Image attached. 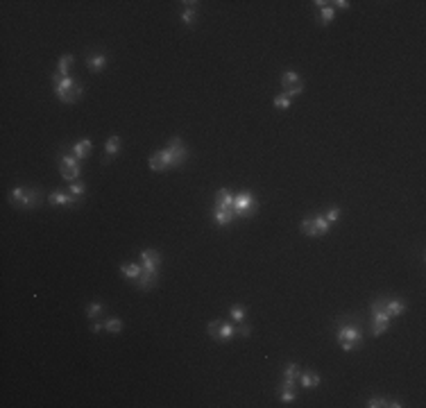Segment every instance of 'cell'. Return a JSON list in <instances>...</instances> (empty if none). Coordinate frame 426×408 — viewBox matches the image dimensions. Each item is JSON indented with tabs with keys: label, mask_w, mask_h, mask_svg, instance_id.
<instances>
[{
	"label": "cell",
	"mask_w": 426,
	"mask_h": 408,
	"mask_svg": "<svg viewBox=\"0 0 426 408\" xmlns=\"http://www.w3.org/2000/svg\"><path fill=\"white\" fill-rule=\"evenodd\" d=\"M213 209H231L234 211V193L229 188H220L216 193V206Z\"/></svg>",
	"instance_id": "15"
},
{
	"label": "cell",
	"mask_w": 426,
	"mask_h": 408,
	"mask_svg": "<svg viewBox=\"0 0 426 408\" xmlns=\"http://www.w3.org/2000/svg\"><path fill=\"white\" fill-rule=\"evenodd\" d=\"M68 193H71L73 198L79 200L86 193V184H84V182H79V179H75V182H71V184H68Z\"/></svg>",
	"instance_id": "26"
},
{
	"label": "cell",
	"mask_w": 426,
	"mask_h": 408,
	"mask_svg": "<svg viewBox=\"0 0 426 408\" xmlns=\"http://www.w3.org/2000/svg\"><path fill=\"white\" fill-rule=\"evenodd\" d=\"M383 309H386V313L390 317H399V315H404V311H406V302L404 299H388L386 297V304H383Z\"/></svg>",
	"instance_id": "16"
},
{
	"label": "cell",
	"mask_w": 426,
	"mask_h": 408,
	"mask_svg": "<svg viewBox=\"0 0 426 408\" xmlns=\"http://www.w3.org/2000/svg\"><path fill=\"white\" fill-rule=\"evenodd\" d=\"M290 105H293V100L286 95V93H279L275 98V107L277 109H290Z\"/></svg>",
	"instance_id": "31"
},
{
	"label": "cell",
	"mask_w": 426,
	"mask_h": 408,
	"mask_svg": "<svg viewBox=\"0 0 426 408\" xmlns=\"http://www.w3.org/2000/svg\"><path fill=\"white\" fill-rule=\"evenodd\" d=\"M107 64H109V57H107L105 53H93L86 57V66L91 68L93 73H100V71H105Z\"/></svg>",
	"instance_id": "14"
},
{
	"label": "cell",
	"mask_w": 426,
	"mask_h": 408,
	"mask_svg": "<svg viewBox=\"0 0 426 408\" xmlns=\"http://www.w3.org/2000/svg\"><path fill=\"white\" fill-rule=\"evenodd\" d=\"M299 231H302V234H306V236H311V238L320 236V234H317V229H315L313 218H304L302 223H299Z\"/></svg>",
	"instance_id": "24"
},
{
	"label": "cell",
	"mask_w": 426,
	"mask_h": 408,
	"mask_svg": "<svg viewBox=\"0 0 426 408\" xmlns=\"http://www.w3.org/2000/svg\"><path fill=\"white\" fill-rule=\"evenodd\" d=\"M236 336H241V338H249L252 336V327H247V324H238L236 327Z\"/></svg>",
	"instance_id": "35"
},
{
	"label": "cell",
	"mask_w": 426,
	"mask_h": 408,
	"mask_svg": "<svg viewBox=\"0 0 426 408\" xmlns=\"http://www.w3.org/2000/svg\"><path fill=\"white\" fill-rule=\"evenodd\" d=\"M141 265H143V270H148V272H159V268H161V252L143 250L141 252Z\"/></svg>",
	"instance_id": "8"
},
{
	"label": "cell",
	"mask_w": 426,
	"mask_h": 408,
	"mask_svg": "<svg viewBox=\"0 0 426 408\" xmlns=\"http://www.w3.org/2000/svg\"><path fill=\"white\" fill-rule=\"evenodd\" d=\"M340 216H342V211L338 209V206H331V209H329L327 213H324V218H327V223H331V224H333L335 220H340Z\"/></svg>",
	"instance_id": "33"
},
{
	"label": "cell",
	"mask_w": 426,
	"mask_h": 408,
	"mask_svg": "<svg viewBox=\"0 0 426 408\" xmlns=\"http://www.w3.org/2000/svg\"><path fill=\"white\" fill-rule=\"evenodd\" d=\"M23 191H25V186H14L12 191H9V202H12V206H16V204H19Z\"/></svg>",
	"instance_id": "32"
},
{
	"label": "cell",
	"mask_w": 426,
	"mask_h": 408,
	"mask_svg": "<svg viewBox=\"0 0 426 408\" xmlns=\"http://www.w3.org/2000/svg\"><path fill=\"white\" fill-rule=\"evenodd\" d=\"M386 406H388V408H401L404 404L397 402V399H386Z\"/></svg>",
	"instance_id": "38"
},
{
	"label": "cell",
	"mask_w": 426,
	"mask_h": 408,
	"mask_svg": "<svg viewBox=\"0 0 426 408\" xmlns=\"http://www.w3.org/2000/svg\"><path fill=\"white\" fill-rule=\"evenodd\" d=\"M48 202H50V206H75V204H77L79 200H77V198H73L71 193L55 191V193H50Z\"/></svg>",
	"instance_id": "9"
},
{
	"label": "cell",
	"mask_w": 426,
	"mask_h": 408,
	"mask_svg": "<svg viewBox=\"0 0 426 408\" xmlns=\"http://www.w3.org/2000/svg\"><path fill=\"white\" fill-rule=\"evenodd\" d=\"M100 313H105V304L102 302H91L86 306V317L89 320H98Z\"/></svg>",
	"instance_id": "25"
},
{
	"label": "cell",
	"mask_w": 426,
	"mask_h": 408,
	"mask_svg": "<svg viewBox=\"0 0 426 408\" xmlns=\"http://www.w3.org/2000/svg\"><path fill=\"white\" fill-rule=\"evenodd\" d=\"M41 202H43V191H41L39 186H32V188H25V191H23V195H20L19 204H16V209L30 211V209H37V206H41Z\"/></svg>",
	"instance_id": "7"
},
{
	"label": "cell",
	"mask_w": 426,
	"mask_h": 408,
	"mask_svg": "<svg viewBox=\"0 0 426 408\" xmlns=\"http://www.w3.org/2000/svg\"><path fill=\"white\" fill-rule=\"evenodd\" d=\"M141 272H143V265H141V263H125V265H120V275H123L125 279H130L131 283L141 277Z\"/></svg>",
	"instance_id": "18"
},
{
	"label": "cell",
	"mask_w": 426,
	"mask_h": 408,
	"mask_svg": "<svg viewBox=\"0 0 426 408\" xmlns=\"http://www.w3.org/2000/svg\"><path fill=\"white\" fill-rule=\"evenodd\" d=\"M286 95H288L290 100L293 98H297V95H299V93H304V82H299V84H295V86H290V89H286Z\"/></svg>",
	"instance_id": "34"
},
{
	"label": "cell",
	"mask_w": 426,
	"mask_h": 408,
	"mask_svg": "<svg viewBox=\"0 0 426 408\" xmlns=\"http://www.w3.org/2000/svg\"><path fill=\"white\" fill-rule=\"evenodd\" d=\"M105 331H109V334H120V331H123V320H120V317H109V320H105Z\"/></svg>",
	"instance_id": "27"
},
{
	"label": "cell",
	"mask_w": 426,
	"mask_h": 408,
	"mask_svg": "<svg viewBox=\"0 0 426 408\" xmlns=\"http://www.w3.org/2000/svg\"><path fill=\"white\" fill-rule=\"evenodd\" d=\"M333 16H335V9H333V7H331V2L317 9V20H320L322 25H329V23L333 20Z\"/></svg>",
	"instance_id": "21"
},
{
	"label": "cell",
	"mask_w": 426,
	"mask_h": 408,
	"mask_svg": "<svg viewBox=\"0 0 426 408\" xmlns=\"http://www.w3.org/2000/svg\"><path fill=\"white\" fill-rule=\"evenodd\" d=\"M302 82V77L297 75L295 71H283V75H281V86H283V91L286 89H290V86H295V84H299Z\"/></svg>",
	"instance_id": "23"
},
{
	"label": "cell",
	"mask_w": 426,
	"mask_h": 408,
	"mask_svg": "<svg viewBox=\"0 0 426 408\" xmlns=\"http://www.w3.org/2000/svg\"><path fill=\"white\" fill-rule=\"evenodd\" d=\"M367 406L370 408H383L386 406V399H383V397H372V399L367 402Z\"/></svg>",
	"instance_id": "36"
},
{
	"label": "cell",
	"mask_w": 426,
	"mask_h": 408,
	"mask_svg": "<svg viewBox=\"0 0 426 408\" xmlns=\"http://www.w3.org/2000/svg\"><path fill=\"white\" fill-rule=\"evenodd\" d=\"M299 372H302V370H299L297 363H286V368H283V381H281L283 388H295Z\"/></svg>",
	"instance_id": "11"
},
{
	"label": "cell",
	"mask_w": 426,
	"mask_h": 408,
	"mask_svg": "<svg viewBox=\"0 0 426 408\" xmlns=\"http://www.w3.org/2000/svg\"><path fill=\"white\" fill-rule=\"evenodd\" d=\"M120 148H123V138L120 136H109L107 138V145H105V152H107V161L111 157H116L120 152Z\"/></svg>",
	"instance_id": "19"
},
{
	"label": "cell",
	"mask_w": 426,
	"mask_h": 408,
	"mask_svg": "<svg viewBox=\"0 0 426 408\" xmlns=\"http://www.w3.org/2000/svg\"><path fill=\"white\" fill-rule=\"evenodd\" d=\"M91 150H93V143L89 141V138H82V141H77V143L71 148V152L79 159V161H84V159L91 154Z\"/></svg>",
	"instance_id": "17"
},
{
	"label": "cell",
	"mask_w": 426,
	"mask_h": 408,
	"mask_svg": "<svg viewBox=\"0 0 426 408\" xmlns=\"http://www.w3.org/2000/svg\"><path fill=\"white\" fill-rule=\"evenodd\" d=\"M73 61H75V57H73V55H61L59 64H57V73H59V75H64V77H71Z\"/></svg>",
	"instance_id": "20"
},
{
	"label": "cell",
	"mask_w": 426,
	"mask_h": 408,
	"mask_svg": "<svg viewBox=\"0 0 426 408\" xmlns=\"http://www.w3.org/2000/svg\"><path fill=\"white\" fill-rule=\"evenodd\" d=\"M279 399H281L283 404H293L297 399V392H295V388H279Z\"/></svg>",
	"instance_id": "29"
},
{
	"label": "cell",
	"mask_w": 426,
	"mask_h": 408,
	"mask_svg": "<svg viewBox=\"0 0 426 408\" xmlns=\"http://www.w3.org/2000/svg\"><path fill=\"white\" fill-rule=\"evenodd\" d=\"M186 159H188V150H186L182 138L175 136V138H170L168 148L159 150L157 154H152L148 164H150V170L166 172V170H170V168H182L186 164Z\"/></svg>",
	"instance_id": "1"
},
{
	"label": "cell",
	"mask_w": 426,
	"mask_h": 408,
	"mask_svg": "<svg viewBox=\"0 0 426 408\" xmlns=\"http://www.w3.org/2000/svg\"><path fill=\"white\" fill-rule=\"evenodd\" d=\"M245 313H247V309H245L243 304H231V306H229V317H231V322L241 324V322L245 320Z\"/></svg>",
	"instance_id": "22"
},
{
	"label": "cell",
	"mask_w": 426,
	"mask_h": 408,
	"mask_svg": "<svg viewBox=\"0 0 426 408\" xmlns=\"http://www.w3.org/2000/svg\"><path fill=\"white\" fill-rule=\"evenodd\" d=\"M335 340L340 342L342 352H354L356 347L363 345V331L358 324L354 322H342L338 329H335Z\"/></svg>",
	"instance_id": "2"
},
{
	"label": "cell",
	"mask_w": 426,
	"mask_h": 408,
	"mask_svg": "<svg viewBox=\"0 0 426 408\" xmlns=\"http://www.w3.org/2000/svg\"><path fill=\"white\" fill-rule=\"evenodd\" d=\"M256 211H259V200H256V195L252 191H243L238 195H234V213H236L238 220L241 218H252Z\"/></svg>",
	"instance_id": "3"
},
{
	"label": "cell",
	"mask_w": 426,
	"mask_h": 408,
	"mask_svg": "<svg viewBox=\"0 0 426 408\" xmlns=\"http://www.w3.org/2000/svg\"><path fill=\"white\" fill-rule=\"evenodd\" d=\"M206 334H209L211 338L220 340V342H229V340H234V338H236V324L213 320V322L206 324Z\"/></svg>",
	"instance_id": "6"
},
{
	"label": "cell",
	"mask_w": 426,
	"mask_h": 408,
	"mask_svg": "<svg viewBox=\"0 0 426 408\" xmlns=\"http://www.w3.org/2000/svg\"><path fill=\"white\" fill-rule=\"evenodd\" d=\"M157 281H159V272L143 270V272H141V277L134 281V286H136L138 290H150V288H154V286H157Z\"/></svg>",
	"instance_id": "13"
},
{
	"label": "cell",
	"mask_w": 426,
	"mask_h": 408,
	"mask_svg": "<svg viewBox=\"0 0 426 408\" xmlns=\"http://www.w3.org/2000/svg\"><path fill=\"white\" fill-rule=\"evenodd\" d=\"M182 20L186 23V25H195V20H197V9H193V7H186L182 12Z\"/></svg>",
	"instance_id": "30"
},
{
	"label": "cell",
	"mask_w": 426,
	"mask_h": 408,
	"mask_svg": "<svg viewBox=\"0 0 426 408\" xmlns=\"http://www.w3.org/2000/svg\"><path fill=\"white\" fill-rule=\"evenodd\" d=\"M59 172H61V177L71 184V182L79 179V175H82V161H79L73 152L61 154V157H59Z\"/></svg>",
	"instance_id": "5"
},
{
	"label": "cell",
	"mask_w": 426,
	"mask_h": 408,
	"mask_svg": "<svg viewBox=\"0 0 426 408\" xmlns=\"http://www.w3.org/2000/svg\"><path fill=\"white\" fill-rule=\"evenodd\" d=\"M320 374L317 372H311V370H304V372H299V376H297V383L302 386L304 390H315L317 386H320Z\"/></svg>",
	"instance_id": "10"
},
{
	"label": "cell",
	"mask_w": 426,
	"mask_h": 408,
	"mask_svg": "<svg viewBox=\"0 0 426 408\" xmlns=\"http://www.w3.org/2000/svg\"><path fill=\"white\" fill-rule=\"evenodd\" d=\"M331 5H335L338 9H349V2H347V0H335V2H331Z\"/></svg>",
	"instance_id": "39"
},
{
	"label": "cell",
	"mask_w": 426,
	"mask_h": 408,
	"mask_svg": "<svg viewBox=\"0 0 426 408\" xmlns=\"http://www.w3.org/2000/svg\"><path fill=\"white\" fill-rule=\"evenodd\" d=\"M383 304H386V297H379V299L372 302V334L374 336L386 334L388 327H390V320H392V317L386 313Z\"/></svg>",
	"instance_id": "4"
},
{
	"label": "cell",
	"mask_w": 426,
	"mask_h": 408,
	"mask_svg": "<svg viewBox=\"0 0 426 408\" xmlns=\"http://www.w3.org/2000/svg\"><path fill=\"white\" fill-rule=\"evenodd\" d=\"M236 220L238 218L231 209H213V223H216L218 227H229V224H234Z\"/></svg>",
	"instance_id": "12"
},
{
	"label": "cell",
	"mask_w": 426,
	"mask_h": 408,
	"mask_svg": "<svg viewBox=\"0 0 426 408\" xmlns=\"http://www.w3.org/2000/svg\"><path fill=\"white\" fill-rule=\"evenodd\" d=\"M102 329H105V322H100V320H95V322L91 324V331H93V334H102Z\"/></svg>",
	"instance_id": "37"
},
{
	"label": "cell",
	"mask_w": 426,
	"mask_h": 408,
	"mask_svg": "<svg viewBox=\"0 0 426 408\" xmlns=\"http://www.w3.org/2000/svg\"><path fill=\"white\" fill-rule=\"evenodd\" d=\"M313 223H315V229H317V234H320V236L329 234V229H331V223H327V218H324V216H315Z\"/></svg>",
	"instance_id": "28"
}]
</instances>
